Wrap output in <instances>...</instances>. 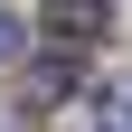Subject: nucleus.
<instances>
[{"instance_id":"nucleus-1","label":"nucleus","mask_w":132,"mask_h":132,"mask_svg":"<svg viewBox=\"0 0 132 132\" xmlns=\"http://www.w3.org/2000/svg\"><path fill=\"white\" fill-rule=\"evenodd\" d=\"M38 28L76 57V47H94V38L113 28V10H104V0H47V10H38Z\"/></svg>"},{"instance_id":"nucleus-2","label":"nucleus","mask_w":132,"mask_h":132,"mask_svg":"<svg viewBox=\"0 0 132 132\" xmlns=\"http://www.w3.org/2000/svg\"><path fill=\"white\" fill-rule=\"evenodd\" d=\"M66 94H76V57L57 47V57H38V66H28V104H66Z\"/></svg>"},{"instance_id":"nucleus-3","label":"nucleus","mask_w":132,"mask_h":132,"mask_svg":"<svg viewBox=\"0 0 132 132\" xmlns=\"http://www.w3.org/2000/svg\"><path fill=\"white\" fill-rule=\"evenodd\" d=\"M19 47H28V28H19V19H10V10H0V66L19 57Z\"/></svg>"},{"instance_id":"nucleus-4","label":"nucleus","mask_w":132,"mask_h":132,"mask_svg":"<svg viewBox=\"0 0 132 132\" xmlns=\"http://www.w3.org/2000/svg\"><path fill=\"white\" fill-rule=\"evenodd\" d=\"M113 132H132V123H113Z\"/></svg>"}]
</instances>
